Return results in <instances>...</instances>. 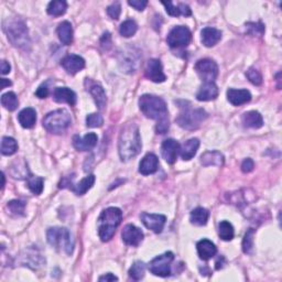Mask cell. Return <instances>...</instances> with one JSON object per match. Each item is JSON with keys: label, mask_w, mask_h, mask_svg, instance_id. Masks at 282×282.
I'll use <instances>...</instances> for the list:
<instances>
[{"label": "cell", "mask_w": 282, "mask_h": 282, "mask_svg": "<svg viewBox=\"0 0 282 282\" xmlns=\"http://www.w3.org/2000/svg\"><path fill=\"white\" fill-rule=\"evenodd\" d=\"M139 108L141 112L147 118L157 121L155 130L157 134H165L170 127L169 118H167V107L165 101L161 97L154 95H142L139 98Z\"/></svg>", "instance_id": "1"}, {"label": "cell", "mask_w": 282, "mask_h": 282, "mask_svg": "<svg viewBox=\"0 0 282 282\" xmlns=\"http://www.w3.org/2000/svg\"><path fill=\"white\" fill-rule=\"evenodd\" d=\"M139 128L135 123H127L121 130L118 139V152L122 161L127 162L137 157L141 151Z\"/></svg>", "instance_id": "2"}, {"label": "cell", "mask_w": 282, "mask_h": 282, "mask_svg": "<svg viewBox=\"0 0 282 282\" xmlns=\"http://www.w3.org/2000/svg\"><path fill=\"white\" fill-rule=\"evenodd\" d=\"M123 220V212L118 207H108L98 217V235L101 242H109Z\"/></svg>", "instance_id": "3"}, {"label": "cell", "mask_w": 282, "mask_h": 282, "mask_svg": "<svg viewBox=\"0 0 282 282\" xmlns=\"http://www.w3.org/2000/svg\"><path fill=\"white\" fill-rule=\"evenodd\" d=\"M46 239L52 247L71 256L74 250V241L71 233L64 227H51L47 230Z\"/></svg>", "instance_id": "4"}, {"label": "cell", "mask_w": 282, "mask_h": 282, "mask_svg": "<svg viewBox=\"0 0 282 282\" xmlns=\"http://www.w3.org/2000/svg\"><path fill=\"white\" fill-rule=\"evenodd\" d=\"M4 31L8 37V40L15 46L20 49H26L30 44L28 29L25 23L20 20H6L4 22Z\"/></svg>", "instance_id": "5"}, {"label": "cell", "mask_w": 282, "mask_h": 282, "mask_svg": "<svg viewBox=\"0 0 282 282\" xmlns=\"http://www.w3.org/2000/svg\"><path fill=\"white\" fill-rule=\"evenodd\" d=\"M182 110L176 119L177 124L187 130H194L207 118V112L202 108H192L191 106H182Z\"/></svg>", "instance_id": "6"}, {"label": "cell", "mask_w": 282, "mask_h": 282, "mask_svg": "<svg viewBox=\"0 0 282 282\" xmlns=\"http://www.w3.org/2000/svg\"><path fill=\"white\" fill-rule=\"evenodd\" d=\"M71 116L65 109H58L47 114L43 119V127L51 134H62L71 126Z\"/></svg>", "instance_id": "7"}, {"label": "cell", "mask_w": 282, "mask_h": 282, "mask_svg": "<svg viewBox=\"0 0 282 282\" xmlns=\"http://www.w3.org/2000/svg\"><path fill=\"white\" fill-rule=\"evenodd\" d=\"M173 260H175V255L171 251H166V253L153 258L148 265V269L150 272L158 275V277H169L171 274V265Z\"/></svg>", "instance_id": "8"}, {"label": "cell", "mask_w": 282, "mask_h": 282, "mask_svg": "<svg viewBox=\"0 0 282 282\" xmlns=\"http://www.w3.org/2000/svg\"><path fill=\"white\" fill-rule=\"evenodd\" d=\"M192 40V33L188 27L178 26L173 28L167 34L166 42L172 49H181L190 44Z\"/></svg>", "instance_id": "9"}, {"label": "cell", "mask_w": 282, "mask_h": 282, "mask_svg": "<svg viewBox=\"0 0 282 282\" xmlns=\"http://www.w3.org/2000/svg\"><path fill=\"white\" fill-rule=\"evenodd\" d=\"M194 69L204 83H212L218 76L217 64L211 59H203L197 61Z\"/></svg>", "instance_id": "10"}, {"label": "cell", "mask_w": 282, "mask_h": 282, "mask_svg": "<svg viewBox=\"0 0 282 282\" xmlns=\"http://www.w3.org/2000/svg\"><path fill=\"white\" fill-rule=\"evenodd\" d=\"M84 85L86 87V91L92 95V97L94 98L95 103L99 109H104V107L107 103V97L103 86H101L99 83L91 79H86L85 82H84Z\"/></svg>", "instance_id": "11"}, {"label": "cell", "mask_w": 282, "mask_h": 282, "mask_svg": "<svg viewBox=\"0 0 282 282\" xmlns=\"http://www.w3.org/2000/svg\"><path fill=\"white\" fill-rule=\"evenodd\" d=\"M140 218L142 224L145 225L148 230L152 231L155 234H160L162 232L166 221L165 216L161 214L142 213L140 215Z\"/></svg>", "instance_id": "12"}, {"label": "cell", "mask_w": 282, "mask_h": 282, "mask_svg": "<svg viewBox=\"0 0 282 282\" xmlns=\"http://www.w3.org/2000/svg\"><path fill=\"white\" fill-rule=\"evenodd\" d=\"M145 74L148 80L154 83H163L166 80L163 69H162V64L157 59H151L147 62Z\"/></svg>", "instance_id": "13"}, {"label": "cell", "mask_w": 282, "mask_h": 282, "mask_svg": "<svg viewBox=\"0 0 282 282\" xmlns=\"http://www.w3.org/2000/svg\"><path fill=\"white\" fill-rule=\"evenodd\" d=\"M122 237L126 245L137 247V246H139L143 241V233L140 229H138L137 226L133 224H128L124 227L122 232Z\"/></svg>", "instance_id": "14"}, {"label": "cell", "mask_w": 282, "mask_h": 282, "mask_svg": "<svg viewBox=\"0 0 282 282\" xmlns=\"http://www.w3.org/2000/svg\"><path fill=\"white\" fill-rule=\"evenodd\" d=\"M61 65L69 74L75 75L85 68V60L76 54H70L62 60Z\"/></svg>", "instance_id": "15"}, {"label": "cell", "mask_w": 282, "mask_h": 282, "mask_svg": "<svg viewBox=\"0 0 282 282\" xmlns=\"http://www.w3.org/2000/svg\"><path fill=\"white\" fill-rule=\"evenodd\" d=\"M180 143L175 139H166L162 142L161 153L163 159L169 164H173L177 161L178 153L180 152Z\"/></svg>", "instance_id": "16"}, {"label": "cell", "mask_w": 282, "mask_h": 282, "mask_svg": "<svg viewBox=\"0 0 282 282\" xmlns=\"http://www.w3.org/2000/svg\"><path fill=\"white\" fill-rule=\"evenodd\" d=\"M98 137L95 133H89L81 138L80 136L73 137V146L79 151H88L97 145Z\"/></svg>", "instance_id": "17"}, {"label": "cell", "mask_w": 282, "mask_h": 282, "mask_svg": "<svg viewBox=\"0 0 282 282\" xmlns=\"http://www.w3.org/2000/svg\"><path fill=\"white\" fill-rule=\"evenodd\" d=\"M53 99L57 103H67L70 106H74L76 104V94L69 87H57L53 92Z\"/></svg>", "instance_id": "18"}, {"label": "cell", "mask_w": 282, "mask_h": 282, "mask_svg": "<svg viewBox=\"0 0 282 282\" xmlns=\"http://www.w3.org/2000/svg\"><path fill=\"white\" fill-rule=\"evenodd\" d=\"M159 159L154 153H147L139 164V172L142 176L153 175L158 171Z\"/></svg>", "instance_id": "19"}, {"label": "cell", "mask_w": 282, "mask_h": 282, "mask_svg": "<svg viewBox=\"0 0 282 282\" xmlns=\"http://www.w3.org/2000/svg\"><path fill=\"white\" fill-rule=\"evenodd\" d=\"M227 99L234 106H241L247 104L251 100V94L247 89H234L227 91Z\"/></svg>", "instance_id": "20"}, {"label": "cell", "mask_w": 282, "mask_h": 282, "mask_svg": "<svg viewBox=\"0 0 282 282\" xmlns=\"http://www.w3.org/2000/svg\"><path fill=\"white\" fill-rule=\"evenodd\" d=\"M221 39V32L218 29L212 27H206L201 32V41L203 45L206 47H212L218 43Z\"/></svg>", "instance_id": "21"}, {"label": "cell", "mask_w": 282, "mask_h": 282, "mask_svg": "<svg viewBox=\"0 0 282 282\" xmlns=\"http://www.w3.org/2000/svg\"><path fill=\"white\" fill-rule=\"evenodd\" d=\"M218 87L214 82L204 83L201 86L200 91L196 94V99L200 101H209L217 98Z\"/></svg>", "instance_id": "22"}, {"label": "cell", "mask_w": 282, "mask_h": 282, "mask_svg": "<svg viewBox=\"0 0 282 282\" xmlns=\"http://www.w3.org/2000/svg\"><path fill=\"white\" fill-rule=\"evenodd\" d=\"M196 249L201 259L205 261L211 259L217 253V248H216L215 244L208 241V239H202V241L197 243Z\"/></svg>", "instance_id": "23"}, {"label": "cell", "mask_w": 282, "mask_h": 282, "mask_svg": "<svg viewBox=\"0 0 282 282\" xmlns=\"http://www.w3.org/2000/svg\"><path fill=\"white\" fill-rule=\"evenodd\" d=\"M200 147V140L197 138H192L185 141L182 147H180V155L184 161H189L196 154Z\"/></svg>", "instance_id": "24"}, {"label": "cell", "mask_w": 282, "mask_h": 282, "mask_svg": "<svg viewBox=\"0 0 282 282\" xmlns=\"http://www.w3.org/2000/svg\"><path fill=\"white\" fill-rule=\"evenodd\" d=\"M18 121H19V124L23 128H33L35 123H37V112L31 107L25 108L18 115Z\"/></svg>", "instance_id": "25"}, {"label": "cell", "mask_w": 282, "mask_h": 282, "mask_svg": "<svg viewBox=\"0 0 282 282\" xmlns=\"http://www.w3.org/2000/svg\"><path fill=\"white\" fill-rule=\"evenodd\" d=\"M242 122L245 127L251 129L261 128L263 126V118L260 115V112L256 110H251L245 112L242 117Z\"/></svg>", "instance_id": "26"}, {"label": "cell", "mask_w": 282, "mask_h": 282, "mask_svg": "<svg viewBox=\"0 0 282 282\" xmlns=\"http://www.w3.org/2000/svg\"><path fill=\"white\" fill-rule=\"evenodd\" d=\"M225 158L219 151H206L201 155V163L204 166H221L224 164Z\"/></svg>", "instance_id": "27"}, {"label": "cell", "mask_w": 282, "mask_h": 282, "mask_svg": "<svg viewBox=\"0 0 282 282\" xmlns=\"http://www.w3.org/2000/svg\"><path fill=\"white\" fill-rule=\"evenodd\" d=\"M57 33L59 35L60 41L64 45H70L73 42V28H72L71 22L63 21L59 25L57 29Z\"/></svg>", "instance_id": "28"}, {"label": "cell", "mask_w": 282, "mask_h": 282, "mask_svg": "<svg viewBox=\"0 0 282 282\" xmlns=\"http://www.w3.org/2000/svg\"><path fill=\"white\" fill-rule=\"evenodd\" d=\"M162 5L165 7L166 13L172 17H179V16H184V17H190L192 15V11L188 5L185 4H179L176 6L171 2H162Z\"/></svg>", "instance_id": "29"}, {"label": "cell", "mask_w": 282, "mask_h": 282, "mask_svg": "<svg viewBox=\"0 0 282 282\" xmlns=\"http://www.w3.org/2000/svg\"><path fill=\"white\" fill-rule=\"evenodd\" d=\"M209 217V212L204 207H196L191 212L190 220L195 226H205Z\"/></svg>", "instance_id": "30"}, {"label": "cell", "mask_w": 282, "mask_h": 282, "mask_svg": "<svg viewBox=\"0 0 282 282\" xmlns=\"http://www.w3.org/2000/svg\"><path fill=\"white\" fill-rule=\"evenodd\" d=\"M95 181H96L95 176L89 175L86 178H84L81 182L74 185V187L72 188V190H73V192L76 195H84L88 190H91L93 188Z\"/></svg>", "instance_id": "31"}, {"label": "cell", "mask_w": 282, "mask_h": 282, "mask_svg": "<svg viewBox=\"0 0 282 282\" xmlns=\"http://www.w3.org/2000/svg\"><path fill=\"white\" fill-rule=\"evenodd\" d=\"M68 9V4L64 0H55V2H51L47 5L46 11L47 14L53 17H59L62 16L67 13Z\"/></svg>", "instance_id": "32"}, {"label": "cell", "mask_w": 282, "mask_h": 282, "mask_svg": "<svg viewBox=\"0 0 282 282\" xmlns=\"http://www.w3.org/2000/svg\"><path fill=\"white\" fill-rule=\"evenodd\" d=\"M218 235L225 242L232 241L234 238V235H235V231H234V227L230 221L227 220L220 221L218 224Z\"/></svg>", "instance_id": "33"}, {"label": "cell", "mask_w": 282, "mask_h": 282, "mask_svg": "<svg viewBox=\"0 0 282 282\" xmlns=\"http://www.w3.org/2000/svg\"><path fill=\"white\" fill-rule=\"evenodd\" d=\"M2 105L7 110L14 111L19 106V100H18L17 95L14 92H8L2 96Z\"/></svg>", "instance_id": "34"}, {"label": "cell", "mask_w": 282, "mask_h": 282, "mask_svg": "<svg viewBox=\"0 0 282 282\" xmlns=\"http://www.w3.org/2000/svg\"><path fill=\"white\" fill-rule=\"evenodd\" d=\"M18 143L11 137H4L2 140V153L4 155H13L17 152Z\"/></svg>", "instance_id": "35"}, {"label": "cell", "mask_w": 282, "mask_h": 282, "mask_svg": "<svg viewBox=\"0 0 282 282\" xmlns=\"http://www.w3.org/2000/svg\"><path fill=\"white\" fill-rule=\"evenodd\" d=\"M43 185H44L43 178L33 177V176L28 177V188L35 195H40L42 193V191H43Z\"/></svg>", "instance_id": "36"}, {"label": "cell", "mask_w": 282, "mask_h": 282, "mask_svg": "<svg viewBox=\"0 0 282 282\" xmlns=\"http://www.w3.org/2000/svg\"><path fill=\"white\" fill-rule=\"evenodd\" d=\"M145 272H146L145 262L136 261L134 265L130 267L128 273H129L130 278H133L134 280L138 281V280H141L143 277H145Z\"/></svg>", "instance_id": "37"}, {"label": "cell", "mask_w": 282, "mask_h": 282, "mask_svg": "<svg viewBox=\"0 0 282 282\" xmlns=\"http://www.w3.org/2000/svg\"><path fill=\"white\" fill-rule=\"evenodd\" d=\"M137 30H138L137 23L134 20L129 19V20H126L122 23L121 29H119V32H121L123 37L130 38V37H133V35H135V33L137 32Z\"/></svg>", "instance_id": "38"}, {"label": "cell", "mask_w": 282, "mask_h": 282, "mask_svg": "<svg viewBox=\"0 0 282 282\" xmlns=\"http://www.w3.org/2000/svg\"><path fill=\"white\" fill-rule=\"evenodd\" d=\"M255 233H256V231L254 229H250L247 233L245 234V237L243 239V251L245 254L250 255L251 253H253Z\"/></svg>", "instance_id": "39"}, {"label": "cell", "mask_w": 282, "mask_h": 282, "mask_svg": "<svg viewBox=\"0 0 282 282\" xmlns=\"http://www.w3.org/2000/svg\"><path fill=\"white\" fill-rule=\"evenodd\" d=\"M7 207L11 214L17 215V216H22L25 215V208H26V203L20 200H14L8 203Z\"/></svg>", "instance_id": "40"}, {"label": "cell", "mask_w": 282, "mask_h": 282, "mask_svg": "<svg viewBox=\"0 0 282 282\" xmlns=\"http://www.w3.org/2000/svg\"><path fill=\"white\" fill-rule=\"evenodd\" d=\"M104 124V119L99 114H89L86 117V125L89 128H98Z\"/></svg>", "instance_id": "41"}, {"label": "cell", "mask_w": 282, "mask_h": 282, "mask_svg": "<svg viewBox=\"0 0 282 282\" xmlns=\"http://www.w3.org/2000/svg\"><path fill=\"white\" fill-rule=\"evenodd\" d=\"M246 76H247V79L250 81V83H253L256 86H260L262 84V76L260 72L254 68H250L246 72Z\"/></svg>", "instance_id": "42"}, {"label": "cell", "mask_w": 282, "mask_h": 282, "mask_svg": "<svg viewBox=\"0 0 282 282\" xmlns=\"http://www.w3.org/2000/svg\"><path fill=\"white\" fill-rule=\"evenodd\" d=\"M246 31L251 35H262L265 32V27L261 22H249L246 25Z\"/></svg>", "instance_id": "43"}, {"label": "cell", "mask_w": 282, "mask_h": 282, "mask_svg": "<svg viewBox=\"0 0 282 282\" xmlns=\"http://www.w3.org/2000/svg\"><path fill=\"white\" fill-rule=\"evenodd\" d=\"M107 14L114 20L119 19V16H121V14H122V6H121V4H119V3H114L112 5H110L109 7L107 8Z\"/></svg>", "instance_id": "44"}, {"label": "cell", "mask_w": 282, "mask_h": 282, "mask_svg": "<svg viewBox=\"0 0 282 282\" xmlns=\"http://www.w3.org/2000/svg\"><path fill=\"white\" fill-rule=\"evenodd\" d=\"M128 5L131 6V7H134L138 11H142L147 7L148 2L147 0H129Z\"/></svg>", "instance_id": "45"}, {"label": "cell", "mask_w": 282, "mask_h": 282, "mask_svg": "<svg viewBox=\"0 0 282 282\" xmlns=\"http://www.w3.org/2000/svg\"><path fill=\"white\" fill-rule=\"evenodd\" d=\"M254 167H255V163H254V161L247 158V159H245L243 161V163H242V171L244 173H249L254 170Z\"/></svg>", "instance_id": "46"}, {"label": "cell", "mask_w": 282, "mask_h": 282, "mask_svg": "<svg viewBox=\"0 0 282 282\" xmlns=\"http://www.w3.org/2000/svg\"><path fill=\"white\" fill-rule=\"evenodd\" d=\"M35 95H37L39 98H46L47 95H49V87H47L46 84H42L38 88V91L35 92Z\"/></svg>", "instance_id": "47"}, {"label": "cell", "mask_w": 282, "mask_h": 282, "mask_svg": "<svg viewBox=\"0 0 282 282\" xmlns=\"http://www.w3.org/2000/svg\"><path fill=\"white\" fill-rule=\"evenodd\" d=\"M100 44L103 47H105V49H108V47H110L111 45V40H110V34L106 32L103 34V38H101L100 40Z\"/></svg>", "instance_id": "48"}, {"label": "cell", "mask_w": 282, "mask_h": 282, "mask_svg": "<svg viewBox=\"0 0 282 282\" xmlns=\"http://www.w3.org/2000/svg\"><path fill=\"white\" fill-rule=\"evenodd\" d=\"M99 281H106V282H109V281H117L118 278L116 277L115 274H112V273H106L104 275H101V277H99L98 279Z\"/></svg>", "instance_id": "49"}, {"label": "cell", "mask_w": 282, "mask_h": 282, "mask_svg": "<svg viewBox=\"0 0 282 282\" xmlns=\"http://www.w3.org/2000/svg\"><path fill=\"white\" fill-rule=\"evenodd\" d=\"M10 70H11L10 64L7 61H5V60H3V61H2V74L3 75L8 74L9 72H10Z\"/></svg>", "instance_id": "50"}, {"label": "cell", "mask_w": 282, "mask_h": 282, "mask_svg": "<svg viewBox=\"0 0 282 282\" xmlns=\"http://www.w3.org/2000/svg\"><path fill=\"white\" fill-rule=\"evenodd\" d=\"M224 260H225V259H224V257H219V258H218V260L216 261V269L219 270V269H221V268L224 267V265H223V263H224L223 261H224Z\"/></svg>", "instance_id": "51"}, {"label": "cell", "mask_w": 282, "mask_h": 282, "mask_svg": "<svg viewBox=\"0 0 282 282\" xmlns=\"http://www.w3.org/2000/svg\"><path fill=\"white\" fill-rule=\"evenodd\" d=\"M11 84H13V83H11L9 80H7V79H2V89L6 88L7 86H10Z\"/></svg>", "instance_id": "52"}, {"label": "cell", "mask_w": 282, "mask_h": 282, "mask_svg": "<svg viewBox=\"0 0 282 282\" xmlns=\"http://www.w3.org/2000/svg\"><path fill=\"white\" fill-rule=\"evenodd\" d=\"M5 188V175L3 173V185H2V189Z\"/></svg>", "instance_id": "53"}]
</instances>
